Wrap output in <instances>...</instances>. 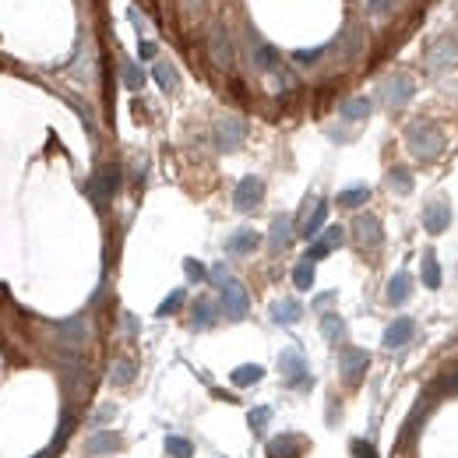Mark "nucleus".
I'll return each mask as SVG.
<instances>
[{
    "instance_id": "20",
    "label": "nucleus",
    "mask_w": 458,
    "mask_h": 458,
    "mask_svg": "<svg viewBox=\"0 0 458 458\" xmlns=\"http://www.w3.org/2000/svg\"><path fill=\"white\" fill-rule=\"evenodd\" d=\"M258 244H261V237L254 233V229H237L233 237H229V244H226V251L229 254H251V251H258Z\"/></svg>"
},
{
    "instance_id": "44",
    "label": "nucleus",
    "mask_w": 458,
    "mask_h": 458,
    "mask_svg": "<svg viewBox=\"0 0 458 458\" xmlns=\"http://www.w3.org/2000/svg\"><path fill=\"white\" fill-rule=\"evenodd\" d=\"M384 4H391V0H370V11H374V15H381V11H384Z\"/></svg>"
},
{
    "instance_id": "34",
    "label": "nucleus",
    "mask_w": 458,
    "mask_h": 458,
    "mask_svg": "<svg viewBox=\"0 0 458 458\" xmlns=\"http://www.w3.org/2000/svg\"><path fill=\"white\" fill-rule=\"evenodd\" d=\"M124 85H127L131 92H138V88L145 85V71H141L134 61H127V64H124Z\"/></svg>"
},
{
    "instance_id": "2",
    "label": "nucleus",
    "mask_w": 458,
    "mask_h": 458,
    "mask_svg": "<svg viewBox=\"0 0 458 458\" xmlns=\"http://www.w3.org/2000/svg\"><path fill=\"white\" fill-rule=\"evenodd\" d=\"M406 145L413 148L416 159H437V155L444 152V134H441V127H434L430 120H416V124H409V131H406Z\"/></svg>"
},
{
    "instance_id": "32",
    "label": "nucleus",
    "mask_w": 458,
    "mask_h": 458,
    "mask_svg": "<svg viewBox=\"0 0 458 458\" xmlns=\"http://www.w3.org/2000/svg\"><path fill=\"white\" fill-rule=\"evenodd\" d=\"M184 300H187V293H184V290H173V293H169V297H166V300L159 303V310H155V314H159V317H169V314H177Z\"/></svg>"
},
{
    "instance_id": "17",
    "label": "nucleus",
    "mask_w": 458,
    "mask_h": 458,
    "mask_svg": "<svg viewBox=\"0 0 458 458\" xmlns=\"http://www.w3.org/2000/svg\"><path fill=\"white\" fill-rule=\"evenodd\" d=\"M56 335H61L68 346H81V342L88 338V321L85 317H71V321H61L56 324Z\"/></svg>"
},
{
    "instance_id": "33",
    "label": "nucleus",
    "mask_w": 458,
    "mask_h": 458,
    "mask_svg": "<svg viewBox=\"0 0 458 458\" xmlns=\"http://www.w3.org/2000/svg\"><path fill=\"white\" fill-rule=\"evenodd\" d=\"M166 451L173 458H191L194 455V444L187 437H166Z\"/></svg>"
},
{
    "instance_id": "25",
    "label": "nucleus",
    "mask_w": 458,
    "mask_h": 458,
    "mask_svg": "<svg viewBox=\"0 0 458 458\" xmlns=\"http://www.w3.org/2000/svg\"><path fill=\"white\" fill-rule=\"evenodd\" d=\"M388 187L395 191V194H409L413 191V173L406 166H391L388 169Z\"/></svg>"
},
{
    "instance_id": "8",
    "label": "nucleus",
    "mask_w": 458,
    "mask_h": 458,
    "mask_svg": "<svg viewBox=\"0 0 458 458\" xmlns=\"http://www.w3.org/2000/svg\"><path fill=\"white\" fill-rule=\"evenodd\" d=\"M117 187H120V169H117V166L99 169L95 180H92V198H95V205H106L113 194H117Z\"/></svg>"
},
{
    "instance_id": "35",
    "label": "nucleus",
    "mask_w": 458,
    "mask_h": 458,
    "mask_svg": "<svg viewBox=\"0 0 458 458\" xmlns=\"http://www.w3.org/2000/svg\"><path fill=\"white\" fill-rule=\"evenodd\" d=\"M342 240H346V229L342 226H328L324 233H321V244L328 247V251H335V247H342Z\"/></svg>"
},
{
    "instance_id": "30",
    "label": "nucleus",
    "mask_w": 458,
    "mask_h": 458,
    "mask_svg": "<svg viewBox=\"0 0 458 458\" xmlns=\"http://www.w3.org/2000/svg\"><path fill=\"white\" fill-rule=\"evenodd\" d=\"M293 285H297V290H310V285H314V261H300L293 268Z\"/></svg>"
},
{
    "instance_id": "19",
    "label": "nucleus",
    "mask_w": 458,
    "mask_h": 458,
    "mask_svg": "<svg viewBox=\"0 0 458 458\" xmlns=\"http://www.w3.org/2000/svg\"><path fill=\"white\" fill-rule=\"evenodd\" d=\"M413 293V275L409 271H395L388 282V303H406Z\"/></svg>"
},
{
    "instance_id": "38",
    "label": "nucleus",
    "mask_w": 458,
    "mask_h": 458,
    "mask_svg": "<svg viewBox=\"0 0 458 458\" xmlns=\"http://www.w3.org/2000/svg\"><path fill=\"white\" fill-rule=\"evenodd\" d=\"M353 455H356V458H377L374 444H370V441H360V437L353 441Z\"/></svg>"
},
{
    "instance_id": "31",
    "label": "nucleus",
    "mask_w": 458,
    "mask_h": 458,
    "mask_svg": "<svg viewBox=\"0 0 458 458\" xmlns=\"http://www.w3.org/2000/svg\"><path fill=\"white\" fill-rule=\"evenodd\" d=\"M254 61H258L261 71H278V53H275V46H258V49H254Z\"/></svg>"
},
{
    "instance_id": "46",
    "label": "nucleus",
    "mask_w": 458,
    "mask_h": 458,
    "mask_svg": "<svg viewBox=\"0 0 458 458\" xmlns=\"http://www.w3.org/2000/svg\"><path fill=\"white\" fill-rule=\"evenodd\" d=\"M331 300H335V293H321V297H317V307H328Z\"/></svg>"
},
{
    "instance_id": "28",
    "label": "nucleus",
    "mask_w": 458,
    "mask_h": 458,
    "mask_svg": "<svg viewBox=\"0 0 458 458\" xmlns=\"http://www.w3.org/2000/svg\"><path fill=\"white\" fill-rule=\"evenodd\" d=\"M367 198H370V187H349V191H342L335 201H338V208H360V205H367Z\"/></svg>"
},
{
    "instance_id": "45",
    "label": "nucleus",
    "mask_w": 458,
    "mask_h": 458,
    "mask_svg": "<svg viewBox=\"0 0 458 458\" xmlns=\"http://www.w3.org/2000/svg\"><path fill=\"white\" fill-rule=\"evenodd\" d=\"M124 324H127V331H131V335L138 331V317H131V314H124Z\"/></svg>"
},
{
    "instance_id": "10",
    "label": "nucleus",
    "mask_w": 458,
    "mask_h": 458,
    "mask_svg": "<svg viewBox=\"0 0 458 458\" xmlns=\"http://www.w3.org/2000/svg\"><path fill=\"white\" fill-rule=\"evenodd\" d=\"M353 233H356V244H363V247H381V237H384L377 215H356Z\"/></svg>"
},
{
    "instance_id": "15",
    "label": "nucleus",
    "mask_w": 458,
    "mask_h": 458,
    "mask_svg": "<svg viewBox=\"0 0 458 458\" xmlns=\"http://www.w3.org/2000/svg\"><path fill=\"white\" fill-rule=\"evenodd\" d=\"M300 317H303V303L293 300V297L271 303V321H275V324H297Z\"/></svg>"
},
{
    "instance_id": "4",
    "label": "nucleus",
    "mask_w": 458,
    "mask_h": 458,
    "mask_svg": "<svg viewBox=\"0 0 458 458\" xmlns=\"http://www.w3.org/2000/svg\"><path fill=\"white\" fill-rule=\"evenodd\" d=\"M278 370L290 377V384L293 388H310V377H307V360H303V353L300 349H282V356H278Z\"/></svg>"
},
{
    "instance_id": "24",
    "label": "nucleus",
    "mask_w": 458,
    "mask_h": 458,
    "mask_svg": "<svg viewBox=\"0 0 458 458\" xmlns=\"http://www.w3.org/2000/svg\"><path fill=\"white\" fill-rule=\"evenodd\" d=\"M261 377H264V367H258V363H244V367H237L233 374H229V381H233L237 388H251Z\"/></svg>"
},
{
    "instance_id": "41",
    "label": "nucleus",
    "mask_w": 458,
    "mask_h": 458,
    "mask_svg": "<svg viewBox=\"0 0 458 458\" xmlns=\"http://www.w3.org/2000/svg\"><path fill=\"white\" fill-rule=\"evenodd\" d=\"M328 254H331V251H328V247H324V244L317 240V244L310 247V254H307V261H321V258H328Z\"/></svg>"
},
{
    "instance_id": "42",
    "label": "nucleus",
    "mask_w": 458,
    "mask_h": 458,
    "mask_svg": "<svg viewBox=\"0 0 458 458\" xmlns=\"http://www.w3.org/2000/svg\"><path fill=\"white\" fill-rule=\"evenodd\" d=\"M138 53H141V61H152V56H155V42H148V39H145V42L138 46Z\"/></svg>"
},
{
    "instance_id": "21",
    "label": "nucleus",
    "mask_w": 458,
    "mask_h": 458,
    "mask_svg": "<svg viewBox=\"0 0 458 458\" xmlns=\"http://www.w3.org/2000/svg\"><path fill=\"white\" fill-rule=\"evenodd\" d=\"M324 219H328V205L324 201H310V212H307V219L300 222V233L310 240V237H317V229L324 226Z\"/></svg>"
},
{
    "instance_id": "37",
    "label": "nucleus",
    "mask_w": 458,
    "mask_h": 458,
    "mask_svg": "<svg viewBox=\"0 0 458 458\" xmlns=\"http://www.w3.org/2000/svg\"><path fill=\"white\" fill-rule=\"evenodd\" d=\"M184 271H187V278H191V282H201V278L208 275V271L201 268V261H194V258H187V261H184Z\"/></svg>"
},
{
    "instance_id": "36",
    "label": "nucleus",
    "mask_w": 458,
    "mask_h": 458,
    "mask_svg": "<svg viewBox=\"0 0 458 458\" xmlns=\"http://www.w3.org/2000/svg\"><path fill=\"white\" fill-rule=\"evenodd\" d=\"M268 416H271V409H268V406L251 409V416H247V420H251V430H254V434H261V430H264V423H268Z\"/></svg>"
},
{
    "instance_id": "14",
    "label": "nucleus",
    "mask_w": 458,
    "mask_h": 458,
    "mask_svg": "<svg viewBox=\"0 0 458 458\" xmlns=\"http://www.w3.org/2000/svg\"><path fill=\"white\" fill-rule=\"evenodd\" d=\"M290 240H293V222H290V215H275V219H271V229H268V247H271V251H285V247H290Z\"/></svg>"
},
{
    "instance_id": "13",
    "label": "nucleus",
    "mask_w": 458,
    "mask_h": 458,
    "mask_svg": "<svg viewBox=\"0 0 458 458\" xmlns=\"http://www.w3.org/2000/svg\"><path fill=\"white\" fill-rule=\"evenodd\" d=\"M451 64H458V42L451 35H441L430 49V68L441 71V68H451Z\"/></svg>"
},
{
    "instance_id": "11",
    "label": "nucleus",
    "mask_w": 458,
    "mask_h": 458,
    "mask_svg": "<svg viewBox=\"0 0 458 458\" xmlns=\"http://www.w3.org/2000/svg\"><path fill=\"white\" fill-rule=\"evenodd\" d=\"M300 441H303V437L278 434V437H271V441L264 444V455H268V458H300V451H303Z\"/></svg>"
},
{
    "instance_id": "29",
    "label": "nucleus",
    "mask_w": 458,
    "mask_h": 458,
    "mask_svg": "<svg viewBox=\"0 0 458 458\" xmlns=\"http://www.w3.org/2000/svg\"><path fill=\"white\" fill-rule=\"evenodd\" d=\"M423 285H427V290H437V285H441V264H437V258L434 254H423Z\"/></svg>"
},
{
    "instance_id": "43",
    "label": "nucleus",
    "mask_w": 458,
    "mask_h": 458,
    "mask_svg": "<svg viewBox=\"0 0 458 458\" xmlns=\"http://www.w3.org/2000/svg\"><path fill=\"white\" fill-rule=\"evenodd\" d=\"M441 391L455 395V391H458V374H455V377H448V381H441Z\"/></svg>"
},
{
    "instance_id": "7",
    "label": "nucleus",
    "mask_w": 458,
    "mask_h": 458,
    "mask_svg": "<svg viewBox=\"0 0 458 458\" xmlns=\"http://www.w3.org/2000/svg\"><path fill=\"white\" fill-rule=\"evenodd\" d=\"M367 363H370V356H367L363 349H346V353H342V360H338L342 381H346L349 388H353V384H360V377L367 374Z\"/></svg>"
},
{
    "instance_id": "3",
    "label": "nucleus",
    "mask_w": 458,
    "mask_h": 458,
    "mask_svg": "<svg viewBox=\"0 0 458 458\" xmlns=\"http://www.w3.org/2000/svg\"><path fill=\"white\" fill-rule=\"evenodd\" d=\"M247 138V124L240 117H226L215 124V148L219 152H237Z\"/></svg>"
},
{
    "instance_id": "40",
    "label": "nucleus",
    "mask_w": 458,
    "mask_h": 458,
    "mask_svg": "<svg viewBox=\"0 0 458 458\" xmlns=\"http://www.w3.org/2000/svg\"><path fill=\"white\" fill-rule=\"evenodd\" d=\"M113 413H117L113 406H99V409L92 413V427H99V423H109V420H113Z\"/></svg>"
},
{
    "instance_id": "5",
    "label": "nucleus",
    "mask_w": 458,
    "mask_h": 458,
    "mask_svg": "<svg viewBox=\"0 0 458 458\" xmlns=\"http://www.w3.org/2000/svg\"><path fill=\"white\" fill-rule=\"evenodd\" d=\"M381 92H384V102L398 109V106H406V102L416 95V81L406 78V74H391V78L381 85Z\"/></svg>"
},
{
    "instance_id": "22",
    "label": "nucleus",
    "mask_w": 458,
    "mask_h": 458,
    "mask_svg": "<svg viewBox=\"0 0 458 458\" xmlns=\"http://www.w3.org/2000/svg\"><path fill=\"white\" fill-rule=\"evenodd\" d=\"M370 109H374V102L367 95H353V99L342 102V117H346V120H367Z\"/></svg>"
},
{
    "instance_id": "12",
    "label": "nucleus",
    "mask_w": 458,
    "mask_h": 458,
    "mask_svg": "<svg viewBox=\"0 0 458 458\" xmlns=\"http://www.w3.org/2000/svg\"><path fill=\"white\" fill-rule=\"evenodd\" d=\"M416 331V321L413 317H395L384 331V349H398V346H406V342L413 338Z\"/></svg>"
},
{
    "instance_id": "9",
    "label": "nucleus",
    "mask_w": 458,
    "mask_h": 458,
    "mask_svg": "<svg viewBox=\"0 0 458 458\" xmlns=\"http://www.w3.org/2000/svg\"><path fill=\"white\" fill-rule=\"evenodd\" d=\"M448 222H451V208H448V201H444V198L427 201V208H423V229H427V233H434V237L444 233Z\"/></svg>"
},
{
    "instance_id": "26",
    "label": "nucleus",
    "mask_w": 458,
    "mask_h": 458,
    "mask_svg": "<svg viewBox=\"0 0 458 458\" xmlns=\"http://www.w3.org/2000/svg\"><path fill=\"white\" fill-rule=\"evenodd\" d=\"M134 374H138V367H134V360H117L109 367V384H117V388H124V384H131L134 381Z\"/></svg>"
},
{
    "instance_id": "18",
    "label": "nucleus",
    "mask_w": 458,
    "mask_h": 458,
    "mask_svg": "<svg viewBox=\"0 0 458 458\" xmlns=\"http://www.w3.org/2000/svg\"><path fill=\"white\" fill-rule=\"evenodd\" d=\"M120 448H124V437H120V434H109V430H99V434L85 444L88 455H113V451H120Z\"/></svg>"
},
{
    "instance_id": "1",
    "label": "nucleus",
    "mask_w": 458,
    "mask_h": 458,
    "mask_svg": "<svg viewBox=\"0 0 458 458\" xmlns=\"http://www.w3.org/2000/svg\"><path fill=\"white\" fill-rule=\"evenodd\" d=\"M208 278L219 285V307H222V314L229 317V321H240V317H247V310H251V300H247V290L237 282V278H229V271L219 264V268H212L208 271Z\"/></svg>"
},
{
    "instance_id": "6",
    "label": "nucleus",
    "mask_w": 458,
    "mask_h": 458,
    "mask_svg": "<svg viewBox=\"0 0 458 458\" xmlns=\"http://www.w3.org/2000/svg\"><path fill=\"white\" fill-rule=\"evenodd\" d=\"M261 198H264V184H261L258 177H244V180L237 184V191H233L237 212H254V208L261 205Z\"/></svg>"
},
{
    "instance_id": "23",
    "label": "nucleus",
    "mask_w": 458,
    "mask_h": 458,
    "mask_svg": "<svg viewBox=\"0 0 458 458\" xmlns=\"http://www.w3.org/2000/svg\"><path fill=\"white\" fill-rule=\"evenodd\" d=\"M152 78L159 81L162 92H177V88H180V78H177V71H173V64H169V61H159V64L152 68Z\"/></svg>"
},
{
    "instance_id": "16",
    "label": "nucleus",
    "mask_w": 458,
    "mask_h": 458,
    "mask_svg": "<svg viewBox=\"0 0 458 458\" xmlns=\"http://www.w3.org/2000/svg\"><path fill=\"white\" fill-rule=\"evenodd\" d=\"M215 317H219V307H215L208 297L194 300V307H191V328L205 331V328H212V324H215Z\"/></svg>"
},
{
    "instance_id": "39",
    "label": "nucleus",
    "mask_w": 458,
    "mask_h": 458,
    "mask_svg": "<svg viewBox=\"0 0 458 458\" xmlns=\"http://www.w3.org/2000/svg\"><path fill=\"white\" fill-rule=\"evenodd\" d=\"M317 56H324V46H321V49H300V53H293V61H297V64H314Z\"/></svg>"
},
{
    "instance_id": "27",
    "label": "nucleus",
    "mask_w": 458,
    "mask_h": 458,
    "mask_svg": "<svg viewBox=\"0 0 458 458\" xmlns=\"http://www.w3.org/2000/svg\"><path fill=\"white\" fill-rule=\"evenodd\" d=\"M321 335L328 342H342V338H346V321H342L338 314H324L321 317Z\"/></svg>"
}]
</instances>
